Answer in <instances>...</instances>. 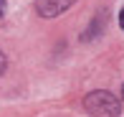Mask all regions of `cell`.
<instances>
[{"label": "cell", "mask_w": 124, "mask_h": 117, "mask_svg": "<svg viewBox=\"0 0 124 117\" xmlns=\"http://www.w3.org/2000/svg\"><path fill=\"white\" fill-rule=\"evenodd\" d=\"M84 107L91 117H119V112H122L119 99L109 92H91L84 99Z\"/></svg>", "instance_id": "6da1fadb"}, {"label": "cell", "mask_w": 124, "mask_h": 117, "mask_svg": "<svg viewBox=\"0 0 124 117\" xmlns=\"http://www.w3.org/2000/svg\"><path fill=\"white\" fill-rule=\"evenodd\" d=\"M74 3L76 0H36V10L43 18H56V15L66 13Z\"/></svg>", "instance_id": "7a4b0ae2"}, {"label": "cell", "mask_w": 124, "mask_h": 117, "mask_svg": "<svg viewBox=\"0 0 124 117\" xmlns=\"http://www.w3.org/2000/svg\"><path fill=\"white\" fill-rule=\"evenodd\" d=\"M5 64H8V61H5V56H3V51H0V74H3V71H5Z\"/></svg>", "instance_id": "3957f363"}, {"label": "cell", "mask_w": 124, "mask_h": 117, "mask_svg": "<svg viewBox=\"0 0 124 117\" xmlns=\"http://www.w3.org/2000/svg\"><path fill=\"white\" fill-rule=\"evenodd\" d=\"M119 26L124 28V8H122V13H119Z\"/></svg>", "instance_id": "277c9868"}, {"label": "cell", "mask_w": 124, "mask_h": 117, "mask_svg": "<svg viewBox=\"0 0 124 117\" xmlns=\"http://www.w3.org/2000/svg\"><path fill=\"white\" fill-rule=\"evenodd\" d=\"M3 10H5V0H0V18H3Z\"/></svg>", "instance_id": "5b68a950"}, {"label": "cell", "mask_w": 124, "mask_h": 117, "mask_svg": "<svg viewBox=\"0 0 124 117\" xmlns=\"http://www.w3.org/2000/svg\"><path fill=\"white\" fill-rule=\"evenodd\" d=\"M122 94H124V89H122Z\"/></svg>", "instance_id": "8992f818"}]
</instances>
